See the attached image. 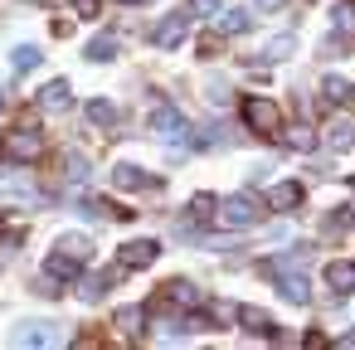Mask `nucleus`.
<instances>
[{
  "mask_svg": "<svg viewBox=\"0 0 355 350\" xmlns=\"http://www.w3.org/2000/svg\"><path fill=\"white\" fill-rule=\"evenodd\" d=\"M166 301H175V306H200V287H195V282H166Z\"/></svg>",
  "mask_w": 355,
  "mask_h": 350,
  "instance_id": "17",
  "label": "nucleus"
},
{
  "mask_svg": "<svg viewBox=\"0 0 355 350\" xmlns=\"http://www.w3.org/2000/svg\"><path fill=\"white\" fill-rule=\"evenodd\" d=\"M117 326H122V335H141L146 311H141V306H122V311H117Z\"/></svg>",
  "mask_w": 355,
  "mask_h": 350,
  "instance_id": "19",
  "label": "nucleus"
},
{
  "mask_svg": "<svg viewBox=\"0 0 355 350\" xmlns=\"http://www.w3.org/2000/svg\"><path fill=\"white\" fill-rule=\"evenodd\" d=\"M112 185H122V190H156V175H146L137 166H112Z\"/></svg>",
  "mask_w": 355,
  "mask_h": 350,
  "instance_id": "7",
  "label": "nucleus"
},
{
  "mask_svg": "<svg viewBox=\"0 0 355 350\" xmlns=\"http://www.w3.org/2000/svg\"><path fill=\"white\" fill-rule=\"evenodd\" d=\"M243 122H248L253 132H263V137L282 132V112H277V103H268V98H248V103H243Z\"/></svg>",
  "mask_w": 355,
  "mask_h": 350,
  "instance_id": "2",
  "label": "nucleus"
},
{
  "mask_svg": "<svg viewBox=\"0 0 355 350\" xmlns=\"http://www.w3.org/2000/svg\"><path fill=\"white\" fill-rule=\"evenodd\" d=\"M73 10H78V15L88 20V15H98V0H73Z\"/></svg>",
  "mask_w": 355,
  "mask_h": 350,
  "instance_id": "31",
  "label": "nucleus"
},
{
  "mask_svg": "<svg viewBox=\"0 0 355 350\" xmlns=\"http://www.w3.org/2000/svg\"><path fill=\"white\" fill-rule=\"evenodd\" d=\"M40 103H44L49 112H64V107H73V93H69V83H64V78H54V83L40 93Z\"/></svg>",
  "mask_w": 355,
  "mask_h": 350,
  "instance_id": "11",
  "label": "nucleus"
},
{
  "mask_svg": "<svg viewBox=\"0 0 355 350\" xmlns=\"http://www.w3.org/2000/svg\"><path fill=\"white\" fill-rule=\"evenodd\" d=\"M340 224H345V229H355V204H350V209H340Z\"/></svg>",
  "mask_w": 355,
  "mask_h": 350,
  "instance_id": "33",
  "label": "nucleus"
},
{
  "mask_svg": "<svg viewBox=\"0 0 355 350\" xmlns=\"http://www.w3.org/2000/svg\"><path fill=\"white\" fill-rule=\"evenodd\" d=\"M64 166H69V180H88V161L83 156H69Z\"/></svg>",
  "mask_w": 355,
  "mask_h": 350,
  "instance_id": "28",
  "label": "nucleus"
},
{
  "mask_svg": "<svg viewBox=\"0 0 355 350\" xmlns=\"http://www.w3.org/2000/svg\"><path fill=\"white\" fill-rule=\"evenodd\" d=\"M112 54H117V40H112V35H98V40L88 44V59H98V64L112 59Z\"/></svg>",
  "mask_w": 355,
  "mask_h": 350,
  "instance_id": "25",
  "label": "nucleus"
},
{
  "mask_svg": "<svg viewBox=\"0 0 355 350\" xmlns=\"http://www.w3.org/2000/svg\"><path fill=\"white\" fill-rule=\"evenodd\" d=\"M214 214H219V209H214V200H209V195H195V200H190V214H185V229H195V224H209Z\"/></svg>",
  "mask_w": 355,
  "mask_h": 350,
  "instance_id": "16",
  "label": "nucleus"
},
{
  "mask_svg": "<svg viewBox=\"0 0 355 350\" xmlns=\"http://www.w3.org/2000/svg\"><path fill=\"white\" fill-rule=\"evenodd\" d=\"M326 282L336 287V292H355V263H326Z\"/></svg>",
  "mask_w": 355,
  "mask_h": 350,
  "instance_id": "13",
  "label": "nucleus"
},
{
  "mask_svg": "<svg viewBox=\"0 0 355 350\" xmlns=\"http://www.w3.org/2000/svg\"><path fill=\"white\" fill-rule=\"evenodd\" d=\"M248 25H253L248 10H224V15H219V30H224V35H243Z\"/></svg>",
  "mask_w": 355,
  "mask_h": 350,
  "instance_id": "20",
  "label": "nucleus"
},
{
  "mask_svg": "<svg viewBox=\"0 0 355 350\" xmlns=\"http://www.w3.org/2000/svg\"><path fill=\"white\" fill-rule=\"evenodd\" d=\"M0 190H10V195H25L30 185H25V175H0Z\"/></svg>",
  "mask_w": 355,
  "mask_h": 350,
  "instance_id": "30",
  "label": "nucleus"
},
{
  "mask_svg": "<svg viewBox=\"0 0 355 350\" xmlns=\"http://www.w3.org/2000/svg\"><path fill=\"white\" fill-rule=\"evenodd\" d=\"M336 30H355V6H336Z\"/></svg>",
  "mask_w": 355,
  "mask_h": 350,
  "instance_id": "29",
  "label": "nucleus"
},
{
  "mask_svg": "<svg viewBox=\"0 0 355 350\" xmlns=\"http://www.w3.org/2000/svg\"><path fill=\"white\" fill-rule=\"evenodd\" d=\"M272 6H277V0H258V10H272Z\"/></svg>",
  "mask_w": 355,
  "mask_h": 350,
  "instance_id": "34",
  "label": "nucleus"
},
{
  "mask_svg": "<svg viewBox=\"0 0 355 350\" xmlns=\"http://www.w3.org/2000/svg\"><path fill=\"white\" fill-rule=\"evenodd\" d=\"M190 20H209V15H219V0H190Z\"/></svg>",
  "mask_w": 355,
  "mask_h": 350,
  "instance_id": "27",
  "label": "nucleus"
},
{
  "mask_svg": "<svg viewBox=\"0 0 355 350\" xmlns=\"http://www.w3.org/2000/svg\"><path fill=\"white\" fill-rule=\"evenodd\" d=\"M146 122H151V132H156V137H166V141H175V137H185V117H180V112H175L171 103H156Z\"/></svg>",
  "mask_w": 355,
  "mask_h": 350,
  "instance_id": "4",
  "label": "nucleus"
},
{
  "mask_svg": "<svg viewBox=\"0 0 355 350\" xmlns=\"http://www.w3.org/2000/svg\"><path fill=\"white\" fill-rule=\"evenodd\" d=\"M326 146H331V151H350V146H355V122L336 117V122L326 127Z\"/></svg>",
  "mask_w": 355,
  "mask_h": 350,
  "instance_id": "9",
  "label": "nucleus"
},
{
  "mask_svg": "<svg viewBox=\"0 0 355 350\" xmlns=\"http://www.w3.org/2000/svg\"><path fill=\"white\" fill-rule=\"evenodd\" d=\"M263 219V200L258 195H229L224 204H219V224H229V229H248V224H258Z\"/></svg>",
  "mask_w": 355,
  "mask_h": 350,
  "instance_id": "1",
  "label": "nucleus"
},
{
  "mask_svg": "<svg viewBox=\"0 0 355 350\" xmlns=\"http://www.w3.org/2000/svg\"><path fill=\"white\" fill-rule=\"evenodd\" d=\"M122 6H137V0H122Z\"/></svg>",
  "mask_w": 355,
  "mask_h": 350,
  "instance_id": "36",
  "label": "nucleus"
},
{
  "mask_svg": "<svg viewBox=\"0 0 355 350\" xmlns=\"http://www.w3.org/2000/svg\"><path fill=\"white\" fill-rule=\"evenodd\" d=\"M277 287H282V297H287V301H297V306L311 297V287H306V277H302V272H277Z\"/></svg>",
  "mask_w": 355,
  "mask_h": 350,
  "instance_id": "12",
  "label": "nucleus"
},
{
  "mask_svg": "<svg viewBox=\"0 0 355 350\" xmlns=\"http://www.w3.org/2000/svg\"><path fill=\"white\" fill-rule=\"evenodd\" d=\"M239 321H243V331H253V335H277V321L268 316V311H258V306H239Z\"/></svg>",
  "mask_w": 355,
  "mask_h": 350,
  "instance_id": "8",
  "label": "nucleus"
},
{
  "mask_svg": "<svg viewBox=\"0 0 355 350\" xmlns=\"http://www.w3.org/2000/svg\"><path fill=\"white\" fill-rule=\"evenodd\" d=\"M49 272H54V277H78V272H83V258L54 248V253H49Z\"/></svg>",
  "mask_w": 355,
  "mask_h": 350,
  "instance_id": "14",
  "label": "nucleus"
},
{
  "mask_svg": "<svg viewBox=\"0 0 355 350\" xmlns=\"http://www.w3.org/2000/svg\"><path fill=\"white\" fill-rule=\"evenodd\" d=\"M40 59H44V54H40V49H35V44H20V49H15V54H10V64H15V69H20V73H30V69H40Z\"/></svg>",
  "mask_w": 355,
  "mask_h": 350,
  "instance_id": "22",
  "label": "nucleus"
},
{
  "mask_svg": "<svg viewBox=\"0 0 355 350\" xmlns=\"http://www.w3.org/2000/svg\"><path fill=\"white\" fill-rule=\"evenodd\" d=\"M292 49H297V40H292V35H272V40L263 44V59H268V64H277V59H287Z\"/></svg>",
  "mask_w": 355,
  "mask_h": 350,
  "instance_id": "18",
  "label": "nucleus"
},
{
  "mask_svg": "<svg viewBox=\"0 0 355 350\" xmlns=\"http://www.w3.org/2000/svg\"><path fill=\"white\" fill-rule=\"evenodd\" d=\"M59 340V331L49 326V321H30L25 331H20V345H54Z\"/></svg>",
  "mask_w": 355,
  "mask_h": 350,
  "instance_id": "15",
  "label": "nucleus"
},
{
  "mask_svg": "<svg viewBox=\"0 0 355 350\" xmlns=\"http://www.w3.org/2000/svg\"><path fill=\"white\" fill-rule=\"evenodd\" d=\"M40 151H44V137L30 132V127H20V132L6 137V156H10V161H35Z\"/></svg>",
  "mask_w": 355,
  "mask_h": 350,
  "instance_id": "5",
  "label": "nucleus"
},
{
  "mask_svg": "<svg viewBox=\"0 0 355 350\" xmlns=\"http://www.w3.org/2000/svg\"><path fill=\"white\" fill-rule=\"evenodd\" d=\"M161 258V243L156 238H132V243H122V268L132 272V268H151Z\"/></svg>",
  "mask_w": 355,
  "mask_h": 350,
  "instance_id": "6",
  "label": "nucleus"
},
{
  "mask_svg": "<svg viewBox=\"0 0 355 350\" xmlns=\"http://www.w3.org/2000/svg\"><path fill=\"white\" fill-rule=\"evenodd\" d=\"M59 248H64V253H73V258H83V263H88V253H93V243H88L83 234H64V238H59Z\"/></svg>",
  "mask_w": 355,
  "mask_h": 350,
  "instance_id": "24",
  "label": "nucleus"
},
{
  "mask_svg": "<svg viewBox=\"0 0 355 350\" xmlns=\"http://www.w3.org/2000/svg\"><path fill=\"white\" fill-rule=\"evenodd\" d=\"M0 112H6V93H0Z\"/></svg>",
  "mask_w": 355,
  "mask_h": 350,
  "instance_id": "35",
  "label": "nucleus"
},
{
  "mask_svg": "<svg viewBox=\"0 0 355 350\" xmlns=\"http://www.w3.org/2000/svg\"><path fill=\"white\" fill-rule=\"evenodd\" d=\"M336 345H340V350H355V331H345V335H340Z\"/></svg>",
  "mask_w": 355,
  "mask_h": 350,
  "instance_id": "32",
  "label": "nucleus"
},
{
  "mask_svg": "<svg viewBox=\"0 0 355 350\" xmlns=\"http://www.w3.org/2000/svg\"><path fill=\"white\" fill-rule=\"evenodd\" d=\"M185 35H190V10H175V15H166V20L151 30V44H156V49H175Z\"/></svg>",
  "mask_w": 355,
  "mask_h": 350,
  "instance_id": "3",
  "label": "nucleus"
},
{
  "mask_svg": "<svg viewBox=\"0 0 355 350\" xmlns=\"http://www.w3.org/2000/svg\"><path fill=\"white\" fill-rule=\"evenodd\" d=\"M88 122H93V127H117V107L98 98V103H88Z\"/></svg>",
  "mask_w": 355,
  "mask_h": 350,
  "instance_id": "21",
  "label": "nucleus"
},
{
  "mask_svg": "<svg viewBox=\"0 0 355 350\" xmlns=\"http://www.w3.org/2000/svg\"><path fill=\"white\" fill-rule=\"evenodd\" d=\"M321 93H326V98H331V103H345V98H350V93H355V88H350V83H345V78H326V83H321Z\"/></svg>",
  "mask_w": 355,
  "mask_h": 350,
  "instance_id": "26",
  "label": "nucleus"
},
{
  "mask_svg": "<svg viewBox=\"0 0 355 350\" xmlns=\"http://www.w3.org/2000/svg\"><path fill=\"white\" fill-rule=\"evenodd\" d=\"M282 141H287L292 151H311V146H316V132H311V127H292V132H282Z\"/></svg>",
  "mask_w": 355,
  "mask_h": 350,
  "instance_id": "23",
  "label": "nucleus"
},
{
  "mask_svg": "<svg viewBox=\"0 0 355 350\" xmlns=\"http://www.w3.org/2000/svg\"><path fill=\"white\" fill-rule=\"evenodd\" d=\"M268 204H272V209H297V204H302V185H297V180L272 185V190H268Z\"/></svg>",
  "mask_w": 355,
  "mask_h": 350,
  "instance_id": "10",
  "label": "nucleus"
}]
</instances>
